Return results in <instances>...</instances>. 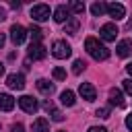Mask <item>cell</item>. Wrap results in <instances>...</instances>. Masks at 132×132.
<instances>
[{
    "instance_id": "obj_6",
    "label": "cell",
    "mask_w": 132,
    "mask_h": 132,
    "mask_svg": "<svg viewBox=\"0 0 132 132\" xmlns=\"http://www.w3.org/2000/svg\"><path fill=\"white\" fill-rule=\"evenodd\" d=\"M107 14H109L113 21H120V19H124L126 8H124V4H120V2H109V4H107Z\"/></svg>"
},
{
    "instance_id": "obj_24",
    "label": "cell",
    "mask_w": 132,
    "mask_h": 132,
    "mask_svg": "<svg viewBox=\"0 0 132 132\" xmlns=\"http://www.w3.org/2000/svg\"><path fill=\"white\" fill-rule=\"evenodd\" d=\"M52 74H54V78H56V80H64V78H66V72H64V68H60V66H56Z\"/></svg>"
},
{
    "instance_id": "obj_13",
    "label": "cell",
    "mask_w": 132,
    "mask_h": 132,
    "mask_svg": "<svg viewBox=\"0 0 132 132\" xmlns=\"http://www.w3.org/2000/svg\"><path fill=\"white\" fill-rule=\"evenodd\" d=\"M109 103L111 105H118V107L124 105V95H122L120 89H109Z\"/></svg>"
},
{
    "instance_id": "obj_9",
    "label": "cell",
    "mask_w": 132,
    "mask_h": 132,
    "mask_svg": "<svg viewBox=\"0 0 132 132\" xmlns=\"http://www.w3.org/2000/svg\"><path fill=\"white\" fill-rule=\"evenodd\" d=\"M70 19H72V16H70L68 6H64V4L56 6V10H54V21H56V23H68Z\"/></svg>"
},
{
    "instance_id": "obj_16",
    "label": "cell",
    "mask_w": 132,
    "mask_h": 132,
    "mask_svg": "<svg viewBox=\"0 0 132 132\" xmlns=\"http://www.w3.org/2000/svg\"><path fill=\"white\" fill-rule=\"evenodd\" d=\"M37 89H39L43 95H47V97L54 93V85H52L50 80H45V78H39V80H37Z\"/></svg>"
},
{
    "instance_id": "obj_4",
    "label": "cell",
    "mask_w": 132,
    "mask_h": 132,
    "mask_svg": "<svg viewBox=\"0 0 132 132\" xmlns=\"http://www.w3.org/2000/svg\"><path fill=\"white\" fill-rule=\"evenodd\" d=\"M99 37H101L103 41H116V37H118V27H116L113 23L103 25V27L99 29Z\"/></svg>"
},
{
    "instance_id": "obj_34",
    "label": "cell",
    "mask_w": 132,
    "mask_h": 132,
    "mask_svg": "<svg viewBox=\"0 0 132 132\" xmlns=\"http://www.w3.org/2000/svg\"><path fill=\"white\" fill-rule=\"evenodd\" d=\"M128 29H130V31H132V21H130V23H128Z\"/></svg>"
},
{
    "instance_id": "obj_33",
    "label": "cell",
    "mask_w": 132,
    "mask_h": 132,
    "mask_svg": "<svg viewBox=\"0 0 132 132\" xmlns=\"http://www.w3.org/2000/svg\"><path fill=\"white\" fill-rule=\"evenodd\" d=\"M4 74V64H0V76Z\"/></svg>"
},
{
    "instance_id": "obj_20",
    "label": "cell",
    "mask_w": 132,
    "mask_h": 132,
    "mask_svg": "<svg viewBox=\"0 0 132 132\" xmlns=\"http://www.w3.org/2000/svg\"><path fill=\"white\" fill-rule=\"evenodd\" d=\"M60 101H62V105H68V107H72L76 99H74V93H72V91H64V93L60 95Z\"/></svg>"
},
{
    "instance_id": "obj_1",
    "label": "cell",
    "mask_w": 132,
    "mask_h": 132,
    "mask_svg": "<svg viewBox=\"0 0 132 132\" xmlns=\"http://www.w3.org/2000/svg\"><path fill=\"white\" fill-rule=\"evenodd\" d=\"M85 50H87L89 56L95 58L97 62L109 58V50H107L103 43H99V39H95V37H87V39H85Z\"/></svg>"
},
{
    "instance_id": "obj_18",
    "label": "cell",
    "mask_w": 132,
    "mask_h": 132,
    "mask_svg": "<svg viewBox=\"0 0 132 132\" xmlns=\"http://www.w3.org/2000/svg\"><path fill=\"white\" fill-rule=\"evenodd\" d=\"M78 27H80V21H78L76 16H72V19L66 23V27H64V33H68V35H74V33L78 31Z\"/></svg>"
},
{
    "instance_id": "obj_22",
    "label": "cell",
    "mask_w": 132,
    "mask_h": 132,
    "mask_svg": "<svg viewBox=\"0 0 132 132\" xmlns=\"http://www.w3.org/2000/svg\"><path fill=\"white\" fill-rule=\"evenodd\" d=\"M85 68H87L85 60H74V64H72V72H74V74H80Z\"/></svg>"
},
{
    "instance_id": "obj_30",
    "label": "cell",
    "mask_w": 132,
    "mask_h": 132,
    "mask_svg": "<svg viewBox=\"0 0 132 132\" xmlns=\"http://www.w3.org/2000/svg\"><path fill=\"white\" fill-rule=\"evenodd\" d=\"M4 43H6V35L0 33V47H4Z\"/></svg>"
},
{
    "instance_id": "obj_19",
    "label": "cell",
    "mask_w": 132,
    "mask_h": 132,
    "mask_svg": "<svg viewBox=\"0 0 132 132\" xmlns=\"http://www.w3.org/2000/svg\"><path fill=\"white\" fill-rule=\"evenodd\" d=\"M91 12H93V16H101L103 12H107V4H103V2H93V4H91Z\"/></svg>"
},
{
    "instance_id": "obj_26",
    "label": "cell",
    "mask_w": 132,
    "mask_h": 132,
    "mask_svg": "<svg viewBox=\"0 0 132 132\" xmlns=\"http://www.w3.org/2000/svg\"><path fill=\"white\" fill-rule=\"evenodd\" d=\"M124 91H126L128 95H132V78H126V80H124Z\"/></svg>"
},
{
    "instance_id": "obj_10",
    "label": "cell",
    "mask_w": 132,
    "mask_h": 132,
    "mask_svg": "<svg viewBox=\"0 0 132 132\" xmlns=\"http://www.w3.org/2000/svg\"><path fill=\"white\" fill-rule=\"evenodd\" d=\"M78 93H80L82 99H87V101H95V97H97V91H95V87H93L91 82H80Z\"/></svg>"
},
{
    "instance_id": "obj_27",
    "label": "cell",
    "mask_w": 132,
    "mask_h": 132,
    "mask_svg": "<svg viewBox=\"0 0 132 132\" xmlns=\"http://www.w3.org/2000/svg\"><path fill=\"white\" fill-rule=\"evenodd\" d=\"M10 132H25V128H23V124H12Z\"/></svg>"
},
{
    "instance_id": "obj_28",
    "label": "cell",
    "mask_w": 132,
    "mask_h": 132,
    "mask_svg": "<svg viewBox=\"0 0 132 132\" xmlns=\"http://www.w3.org/2000/svg\"><path fill=\"white\" fill-rule=\"evenodd\" d=\"M89 132H107V128H103V126H91Z\"/></svg>"
},
{
    "instance_id": "obj_23",
    "label": "cell",
    "mask_w": 132,
    "mask_h": 132,
    "mask_svg": "<svg viewBox=\"0 0 132 132\" xmlns=\"http://www.w3.org/2000/svg\"><path fill=\"white\" fill-rule=\"evenodd\" d=\"M47 113H50V118H52L54 122H62V120H64V113H62L60 109H56V107H54L52 111H47Z\"/></svg>"
},
{
    "instance_id": "obj_8",
    "label": "cell",
    "mask_w": 132,
    "mask_h": 132,
    "mask_svg": "<svg viewBox=\"0 0 132 132\" xmlns=\"http://www.w3.org/2000/svg\"><path fill=\"white\" fill-rule=\"evenodd\" d=\"M6 85H8V89L23 91L25 89V76L23 74H8L6 76Z\"/></svg>"
},
{
    "instance_id": "obj_21",
    "label": "cell",
    "mask_w": 132,
    "mask_h": 132,
    "mask_svg": "<svg viewBox=\"0 0 132 132\" xmlns=\"http://www.w3.org/2000/svg\"><path fill=\"white\" fill-rule=\"evenodd\" d=\"M70 10H74L76 14H82V12H85V2H80V0L70 2Z\"/></svg>"
},
{
    "instance_id": "obj_35",
    "label": "cell",
    "mask_w": 132,
    "mask_h": 132,
    "mask_svg": "<svg viewBox=\"0 0 132 132\" xmlns=\"http://www.w3.org/2000/svg\"><path fill=\"white\" fill-rule=\"evenodd\" d=\"M56 132H66V130H56Z\"/></svg>"
},
{
    "instance_id": "obj_11",
    "label": "cell",
    "mask_w": 132,
    "mask_h": 132,
    "mask_svg": "<svg viewBox=\"0 0 132 132\" xmlns=\"http://www.w3.org/2000/svg\"><path fill=\"white\" fill-rule=\"evenodd\" d=\"M45 47L41 43H31L29 45V60H43L45 58Z\"/></svg>"
},
{
    "instance_id": "obj_3",
    "label": "cell",
    "mask_w": 132,
    "mask_h": 132,
    "mask_svg": "<svg viewBox=\"0 0 132 132\" xmlns=\"http://www.w3.org/2000/svg\"><path fill=\"white\" fill-rule=\"evenodd\" d=\"M31 19L37 21V23H43L50 19V6L47 4H35L31 8Z\"/></svg>"
},
{
    "instance_id": "obj_31",
    "label": "cell",
    "mask_w": 132,
    "mask_h": 132,
    "mask_svg": "<svg viewBox=\"0 0 132 132\" xmlns=\"http://www.w3.org/2000/svg\"><path fill=\"white\" fill-rule=\"evenodd\" d=\"M6 19V12H4V8H0V21H4Z\"/></svg>"
},
{
    "instance_id": "obj_29",
    "label": "cell",
    "mask_w": 132,
    "mask_h": 132,
    "mask_svg": "<svg viewBox=\"0 0 132 132\" xmlns=\"http://www.w3.org/2000/svg\"><path fill=\"white\" fill-rule=\"evenodd\" d=\"M126 128H128V130H132V113H130V116H126Z\"/></svg>"
},
{
    "instance_id": "obj_7",
    "label": "cell",
    "mask_w": 132,
    "mask_h": 132,
    "mask_svg": "<svg viewBox=\"0 0 132 132\" xmlns=\"http://www.w3.org/2000/svg\"><path fill=\"white\" fill-rule=\"evenodd\" d=\"M19 105H21V109H23V111H27V113H35V111H37V107H39V105H37V101H35L31 95H23V97L19 99Z\"/></svg>"
},
{
    "instance_id": "obj_2",
    "label": "cell",
    "mask_w": 132,
    "mask_h": 132,
    "mask_svg": "<svg viewBox=\"0 0 132 132\" xmlns=\"http://www.w3.org/2000/svg\"><path fill=\"white\" fill-rule=\"evenodd\" d=\"M52 54H54V58L64 60V58H68V56L72 54V47H70L64 39H56V41L52 43Z\"/></svg>"
},
{
    "instance_id": "obj_5",
    "label": "cell",
    "mask_w": 132,
    "mask_h": 132,
    "mask_svg": "<svg viewBox=\"0 0 132 132\" xmlns=\"http://www.w3.org/2000/svg\"><path fill=\"white\" fill-rule=\"evenodd\" d=\"M27 35H29V33H27V29H25L23 25H12V27H10V39H12L14 45H21Z\"/></svg>"
},
{
    "instance_id": "obj_14",
    "label": "cell",
    "mask_w": 132,
    "mask_h": 132,
    "mask_svg": "<svg viewBox=\"0 0 132 132\" xmlns=\"http://www.w3.org/2000/svg\"><path fill=\"white\" fill-rule=\"evenodd\" d=\"M14 107V99L8 93H0V109L2 111H10Z\"/></svg>"
},
{
    "instance_id": "obj_15",
    "label": "cell",
    "mask_w": 132,
    "mask_h": 132,
    "mask_svg": "<svg viewBox=\"0 0 132 132\" xmlns=\"http://www.w3.org/2000/svg\"><path fill=\"white\" fill-rule=\"evenodd\" d=\"M27 33H29V37H31V43H41V37H43V31H41L39 27H35V25H31V27L27 29Z\"/></svg>"
},
{
    "instance_id": "obj_25",
    "label": "cell",
    "mask_w": 132,
    "mask_h": 132,
    "mask_svg": "<svg viewBox=\"0 0 132 132\" xmlns=\"http://www.w3.org/2000/svg\"><path fill=\"white\" fill-rule=\"evenodd\" d=\"M95 113H97L99 118H109V107H99Z\"/></svg>"
},
{
    "instance_id": "obj_12",
    "label": "cell",
    "mask_w": 132,
    "mask_h": 132,
    "mask_svg": "<svg viewBox=\"0 0 132 132\" xmlns=\"http://www.w3.org/2000/svg\"><path fill=\"white\" fill-rule=\"evenodd\" d=\"M116 50H118V56H120V58H128V56L132 54V41H130V39H122Z\"/></svg>"
},
{
    "instance_id": "obj_32",
    "label": "cell",
    "mask_w": 132,
    "mask_h": 132,
    "mask_svg": "<svg viewBox=\"0 0 132 132\" xmlns=\"http://www.w3.org/2000/svg\"><path fill=\"white\" fill-rule=\"evenodd\" d=\"M126 70H128V74H130V76H132V62H130V64H128V66H126Z\"/></svg>"
},
{
    "instance_id": "obj_17",
    "label": "cell",
    "mask_w": 132,
    "mask_h": 132,
    "mask_svg": "<svg viewBox=\"0 0 132 132\" xmlns=\"http://www.w3.org/2000/svg\"><path fill=\"white\" fill-rule=\"evenodd\" d=\"M33 132H50V122L45 118H37L33 122Z\"/></svg>"
}]
</instances>
